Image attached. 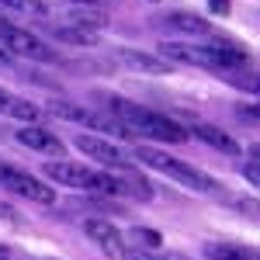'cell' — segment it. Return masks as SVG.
Instances as JSON below:
<instances>
[{
    "instance_id": "6da1fadb",
    "label": "cell",
    "mask_w": 260,
    "mask_h": 260,
    "mask_svg": "<svg viewBox=\"0 0 260 260\" xmlns=\"http://www.w3.org/2000/svg\"><path fill=\"white\" fill-rule=\"evenodd\" d=\"M108 111L132 132V136H146V139H160V142H187V128L177 125L174 118H167L160 111H149L136 101L125 98H108Z\"/></svg>"
},
{
    "instance_id": "7a4b0ae2",
    "label": "cell",
    "mask_w": 260,
    "mask_h": 260,
    "mask_svg": "<svg viewBox=\"0 0 260 260\" xmlns=\"http://www.w3.org/2000/svg\"><path fill=\"white\" fill-rule=\"evenodd\" d=\"M163 59L187 62V66H201V70H233V66H246V52L233 49V45H215V42H160Z\"/></svg>"
},
{
    "instance_id": "3957f363",
    "label": "cell",
    "mask_w": 260,
    "mask_h": 260,
    "mask_svg": "<svg viewBox=\"0 0 260 260\" xmlns=\"http://www.w3.org/2000/svg\"><path fill=\"white\" fill-rule=\"evenodd\" d=\"M132 160L146 163V167H153V170H160V174H167V177L180 180L184 187L201 191V194H208V191H215V187H219L208 174H201L198 167L177 160V156H170V153H163V149H153V146H136V156H132Z\"/></svg>"
},
{
    "instance_id": "277c9868",
    "label": "cell",
    "mask_w": 260,
    "mask_h": 260,
    "mask_svg": "<svg viewBox=\"0 0 260 260\" xmlns=\"http://www.w3.org/2000/svg\"><path fill=\"white\" fill-rule=\"evenodd\" d=\"M0 42H4V49L14 52V56H24V59H35V62H56V49H49L39 35L7 24L4 18H0Z\"/></svg>"
},
{
    "instance_id": "5b68a950",
    "label": "cell",
    "mask_w": 260,
    "mask_h": 260,
    "mask_svg": "<svg viewBox=\"0 0 260 260\" xmlns=\"http://www.w3.org/2000/svg\"><path fill=\"white\" fill-rule=\"evenodd\" d=\"M73 146L80 149L87 160H98L101 167H111V170H132V156L121 149V146H115L111 139H101V136H90V132H80L77 139H73Z\"/></svg>"
},
{
    "instance_id": "8992f818",
    "label": "cell",
    "mask_w": 260,
    "mask_h": 260,
    "mask_svg": "<svg viewBox=\"0 0 260 260\" xmlns=\"http://www.w3.org/2000/svg\"><path fill=\"white\" fill-rule=\"evenodd\" d=\"M0 187H7V191H14V194H21L28 201H39V205H52L56 201V187L42 184L39 177L24 174L18 167H11V163H0Z\"/></svg>"
},
{
    "instance_id": "52a82bcc",
    "label": "cell",
    "mask_w": 260,
    "mask_h": 260,
    "mask_svg": "<svg viewBox=\"0 0 260 260\" xmlns=\"http://www.w3.org/2000/svg\"><path fill=\"white\" fill-rule=\"evenodd\" d=\"M14 139L21 146H28V149H35V153H49V156H66V146L56 132H49V128H39V125H24L21 132H14Z\"/></svg>"
},
{
    "instance_id": "ba28073f",
    "label": "cell",
    "mask_w": 260,
    "mask_h": 260,
    "mask_svg": "<svg viewBox=\"0 0 260 260\" xmlns=\"http://www.w3.org/2000/svg\"><path fill=\"white\" fill-rule=\"evenodd\" d=\"M83 233L98 243L101 250H108L111 257H121V233L108 219H87L83 222Z\"/></svg>"
},
{
    "instance_id": "9c48e42d",
    "label": "cell",
    "mask_w": 260,
    "mask_h": 260,
    "mask_svg": "<svg viewBox=\"0 0 260 260\" xmlns=\"http://www.w3.org/2000/svg\"><path fill=\"white\" fill-rule=\"evenodd\" d=\"M0 111L11 115V118H21V121H35L42 115L39 104H31V101H24V98H14V94L4 90V87H0Z\"/></svg>"
},
{
    "instance_id": "30bf717a",
    "label": "cell",
    "mask_w": 260,
    "mask_h": 260,
    "mask_svg": "<svg viewBox=\"0 0 260 260\" xmlns=\"http://www.w3.org/2000/svg\"><path fill=\"white\" fill-rule=\"evenodd\" d=\"M191 132H194L201 142H208L212 149H222V153H229V156H236V153H240L236 139H229V136H225L222 128H215V125H201V121H194V125H191Z\"/></svg>"
},
{
    "instance_id": "8fae6325",
    "label": "cell",
    "mask_w": 260,
    "mask_h": 260,
    "mask_svg": "<svg viewBox=\"0 0 260 260\" xmlns=\"http://www.w3.org/2000/svg\"><path fill=\"white\" fill-rule=\"evenodd\" d=\"M118 56L128 62V66H136V70H146V73H170V62H167V59H156V56L132 52V49H121Z\"/></svg>"
},
{
    "instance_id": "7c38bea8",
    "label": "cell",
    "mask_w": 260,
    "mask_h": 260,
    "mask_svg": "<svg viewBox=\"0 0 260 260\" xmlns=\"http://www.w3.org/2000/svg\"><path fill=\"white\" fill-rule=\"evenodd\" d=\"M66 24L94 31V28H104V24H108V14H101V11H90V7H73V11H66Z\"/></svg>"
},
{
    "instance_id": "4fadbf2b",
    "label": "cell",
    "mask_w": 260,
    "mask_h": 260,
    "mask_svg": "<svg viewBox=\"0 0 260 260\" xmlns=\"http://www.w3.org/2000/svg\"><path fill=\"white\" fill-rule=\"evenodd\" d=\"M170 24H174V28H180V31H187V35H212V24H208V21H201V18H194V14H170Z\"/></svg>"
},
{
    "instance_id": "5bb4252c",
    "label": "cell",
    "mask_w": 260,
    "mask_h": 260,
    "mask_svg": "<svg viewBox=\"0 0 260 260\" xmlns=\"http://www.w3.org/2000/svg\"><path fill=\"white\" fill-rule=\"evenodd\" d=\"M56 39L70 42V45H98V35H94V31H87V28H73V24L56 28Z\"/></svg>"
},
{
    "instance_id": "9a60e30c",
    "label": "cell",
    "mask_w": 260,
    "mask_h": 260,
    "mask_svg": "<svg viewBox=\"0 0 260 260\" xmlns=\"http://www.w3.org/2000/svg\"><path fill=\"white\" fill-rule=\"evenodd\" d=\"M208 253L215 260H253L250 250H243V246H233V243H208Z\"/></svg>"
},
{
    "instance_id": "2e32d148",
    "label": "cell",
    "mask_w": 260,
    "mask_h": 260,
    "mask_svg": "<svg viewBox=\"0 0 260 260\" xmlns=\"http://www.w3.org/2000/svg\"><path fill=\"white\" fill-rule=\"evenodd\" d=\"M0 4L14 7V11H31V14H42V4H39V0H0Z\"/></svg>"
},
{
    "instance_id": "e0dca14e",
    "label": "cell",
    "mask_w": 260,
    "mask_h": 260,
    "mask_svg": "<svg viewBox=\"0 0 260 260\" xmlns=\"http://www.w3.org/2000/svg\"><path fill=\"white\" fill-rule=\"evenodd\" d=\"M136 240H146L142 246L156 250V246H160V233H153V229H136Z\"/></svg>"
},
{
    "instance_id": "ac0fdd59",
    "label": "cell",
    "mask_w": 260,
    "mask_h": 260,
    "mask_svg": "<svg viewBox=\"0 0 260 260\" xmlns=\"http://www.w3.org/2000/svg\"><path fill=\"white\" fill-rule=\"evenodd\" d=\"M121 260H160V257H153L146 250H121Z\"/></svg>"
},
{
    "instance_id": "d6986e66",
    "label": "cell",
    "mask_w": 260,
    "mask_h": 260,
    "mask_svg": "<svg viewBox=\"0 0 260 260\" xmlns=\"http://www.w3.org/2000/svg\"><path fill=\"white\" fill-rule=\"evenodd\" d=\"M243 177L250 180L253 187H257V184H260V174H257V160H253V163H246V167H243Z\"/></svg>"
},
{
    "instance_id": "ffe728a7",
    "label": "cell",
    "mask_w": 260,
    "mask_h": 260,
    "mask_svg": "<svg viewBox=\"0 0 260 260\" xmlns=\"http://www.w3.org/2000/svg\"><path fill=\"white\" fill-rule=\"evenodd\" d=\"M212 14H229V0H208Z\"/></svg>"
},
{
    "instance_id": "44dd1931",
    "label": "cell",
    "mask_w": 260,
    "mask_h": 260,
    "mask_svg": "<svg viewBox=\"0 0 260 260\" xmlns=\"http://www.w3.org/2000/svg\"><path fill=\"white\" fill-rule=\"evenodd\" d=\"M0 62H7V49L4 45H0Z\"/></svg>"
},
{
    "instance_id": "7402d4cb",
    "label": "cell",
    "mask_w": 260,
    "mask_h": 260,
    "mask_svg": "<svg viewBox=\"0 0 260 260\" xmlns=\"http://www.w3.org/2000/svg\"><path fill=\"white\" fill-rule=\"evenodd\" d=\"M77 4H94V0H77Z\"/></svg>"
},
{
    "instance_id": "603a6c76",
    "label": "cell",
    "mask_w": 260,
    "mask_h": 260,
    "mask_svg": "<svg viewBox=\"0 0 260 260\" xmlns=\"http://www.w3.org/2000/svg\"><path fill=\"white\" fill-rule=\"evenodd\" d=\"M0 260H11V257H0Z\"/></svg>"
}]
</instances>
